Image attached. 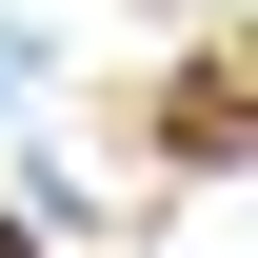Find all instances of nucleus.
I'll return each instance as SVG.
<instances>
[{
    "label": "nucleus",
    "instance_id": "nucleus-1",
    "mask_svg": "<svg viewBox=\"0 0 258 258\" xmlns=\"http://www.w3.org/2000/svg\"><path fill=\"white\" fill-rule=\"evenodd\" d=\"M159 139H179V159H238V139H258V20H238L199 80H159Z\"/></svg>",
    "mask_w": 258,
    "mask_h": 258
}]
</instances>
